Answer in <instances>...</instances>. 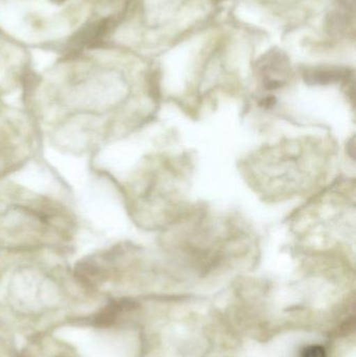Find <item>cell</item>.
<instances>
[{
    "label": "cell",
    "mask_w": 356,
    "mask_h": 357,
    "mask_svg": "<svg viewBox=\"0 0 356 357\" xmlns=\"http://www.w3.org/2000/svg\"><path fill=\"white\" fill-rule=\"evenodd\" d=\"M79 232V216L62 197L0 180V251L65 255Z\"/></svg>",
    "instance_id": "cell-1"
},
{
    "label": "cell",
    "mask_w": 356,
    "mask_h": 357,
    "mask_svg": "<svg viewBox=\"0 0 356 357\" xmlns=\"http://www.w3.org/2000/svg\"><path fill=\"white\" fill-rule=\"evenodd\" d=\"M41 144L39 131L25 109L0 100V180L33 160Z\"/></svg>",
    "instance_id": "cell-2"
},
{
    "label": "cell",
    "mask_w": 356,
    "mask_h": 357,
    "mask_svg": "<svg viewBox=\"0 0 356 357\" xmlns=\"http://www.w3.org/2000/svg\"><path fill=\"white\" fill-rule=\"evenodd\" d=\"M302 357H327V354L322 346L313 345L303 350Z\"/></svg>",
    "instance_id": "cell-3"
}]
</instances>
